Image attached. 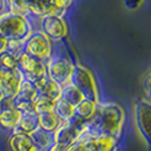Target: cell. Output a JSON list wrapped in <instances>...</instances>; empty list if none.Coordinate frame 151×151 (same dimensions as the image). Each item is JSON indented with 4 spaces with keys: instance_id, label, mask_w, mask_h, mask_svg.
Segmentation results:
<instances>
[{
    "instance_id": "cell-16",
    "label": "cell",
    "mask_w": 151,
    "mask_h": 151,
    "mask_svg": "<svg viewBox=\"0 0 151 151\" xmlns=\"http://www.w3.org/2000/svg\"><path fill=\"white\" fill-rule=\"evenodd\" d=\"M97 105H98V102L83 98L82 101L78 102L74 106V117L80 118V119L85 121V122H89L91 119V117L94 115V113H96Z\"/></svg>"
},
{
    "instance_id": "cell-33",
    "label": "cell",
    "mask_w": 151,
    "mask_h": 151,
    "mask_svg": "<svg viewBox=\"0 0 151 151\" xmlns=\"http://www.w3.org/2000/svg\"><path fill=\"white\" fill-rule=\"evenodd\" d=\"M5 47H7V40L3 39V37H0V52L5 50Z\"/></svg>"
},
{
    "instance_id": "cell-13",
    "label": "cell",
    "mask_w": 151,
    "mask_h": 151,
    "mask_svg": "<svg viewBox=\"0 0 151 151\" xmlns=\"http://www.w3.org/2000/svg\"><path fill=\"white\" fill-rule=\"evenodd\" d=\"M37 129H39V114H36L35 111H31V113H21L20 118H19L17 123H16V126L13 127L12 131L31 135Z\"/></svg>"
},
{
    "instance_id": "cell-34",
    "label": "cell",
    "mask_w": 151,
    "mask_h": 151,
    "mask_svg": "<svg viewBox=\"0 0 151 151\" xmlns=\"http://www.w3.org/2000/svg\"><path fill=\"white\" fill-rule=\"evenodd\" d=\"M27 151H42V150H40L39 147H36V146H35V145H33V146H32L31 149H29V150H27Z\"/></svg>"
},
{
    "instance_id": "cell-28",
    "label": "cell",
    "mask_w": 151,
    "mask_h": 151,
    "mask_svg": "<svg viewBox=\"0 0 151 151\" xmlns=\"http://www.w3.org/2000/svg\"><path fill=\"white\" fill-rule=\"evenodd\" d=\"M145 0H123V5L127 11H137L143 5Z\"/></svg>"
},
{
    "instance_id": "cell-32",
    "label": "cell",
    "mask_w": 151,
    "mask_h": 151,
    "mask_svg": "<svg viewBox=\"0 0 151 151\" xmlns=\"http://www.w3.org/2000/svg\"><path fill=\"white\" fill-rule=\"evenodd\" d=\"M66 149H68V147L61 146V145H57V143H53L47 151H66Z\"/></svg>"
},
{
    "instance_id": "cell-3",
    "label": "cell",
    "mask_w": 151,
    "mask_h": 151,
    "mask_svg": "<svg viewBox=\"0 0 151 151\" xmlns=\"http://www.w3.org/2000/svg\"><path fill=\"white\" fill-rule=\"evenodd\" d=\"M70 83H73L82 93L83 98H88L94 102H99L98 83H97L96 76L88 66L82 65L80 63H76L70 76Z\"/></svg>"
},
{
    "instance_id": "cell-29",
    "label": "cell",
    "mask_w": 151,
    "mask_h": 151,
    "mask_svg": "<svg viewBox=\"0 0 151 151\" xmlns=\"http://www.w3.org/2000/svg\"><path fill=\"white\" fill-rule=\"evenodd\" d=\"M9 107H15L13 106V98L4 97V96L0 94V113L5 109H9Z\"/></svg>"
},
{
    "instance_id": "cell-26",
    "label": "cell",
    "mask_w": 151,
    "mask_h": 151,
    "mask_svg": "<svg viewBox=\"0 0 151 151\" xmlns=\"http://www.w3.org/2000/svg\"><path fill=\"white\" fill-rule=\"evenodd\" d=\"M24 41L25 40H9V41H7L5 49L19 57L21 53H24Z\"/></svg>"
},
{
    "instance_id": "cell-22",
    "label": "cell",
    "mask_w": 151,
    "mask_h": 151,
    "mask_svg": "<svg viewBox=\"0 0 151 151\" xmlns=\"http://www.w3.org/2000/svg\"><path fill=\"white\" fill-rule=\"evenodd\" d=\"M49 13L64 16V13L72 7L73 0H44Z\"/></svg>"
},
{
    "instance_id": "cell-18",
    "label": "cell",
    "mask_w": 151,
    "mask_h": 151,
    "mask_svg": "<svg viewBox=\"0 0 151 151\" xmlns=\"http://www.w3.org/2000/svg\"><path fill=\"white\" fill-rule=\"evenodd\" d=\"M31 138L33 141V145L39 147L40 150L47 151L53 145V134L49 131H45L42 129H37L31 134Z\"/></svg>"
},
{
    "instance_id": "cell-30",
    "label": "cell",
    "mask_w": 151,
    "mask_h": 151,
    "mask_svg": "<svg viewBox=\"0 0 151 151\" xmlns=\"http://www.w3.org/2000/svg\"><path fill=\"white\" fill-rule=\"evenodd\" d=\"M66 151H86L85 142H83V139H82V138L77 139L74 143H72L70 146L66 149Z\"/></svg>"
},
{
    "instance_id": "cell-1",
    "label": "cell",
    "mask_w": 151,
    "mask_h": 151,
    "mask_svg": "<svg viewBox=\"0 0 151 151\" xmlns=\"http://www.w3.org/2000/svg\"><path fill=\"white\" fill-rule=\"evenodd\" d=\"M125 119V110L119 104L99 101L96 113L88 122L86 131L94 134H104L119 139L122 135Z\"/></svg>"
},
{
    "instance_id": "cell-25",
    "label": "cell",
    "mask_w": 151,
    "mask_h": 151,
    "mask_svg": "<svg viewBox=\"0 0 151 151\" xmlns=\"http://www.w3.org/2000/svg\"><path fill=\"white\" fill-rule=\"evenodd\" d=\"M0 69H17V56L7 49L0 52Z\"/></svg>"
},
{
    "instance_id": "cell-11",
    "label": "cell",
    "mask_w": 151,
    "mask_h": 151,
    "mask_svg": "<svg viewBox=\"0 0 151 151\" xmlns=\"http://www.w3.org/2000/svg\"><path fill=\"white\" fill-rule=\"evenodd\" d=\"M37 96L36 86L29 81L23 80L19 91L13 97V106L20 113H31L33 110V101Z\"/></svg>"
},
{
    "instance_id": "cell-20",
    "label": "cell",
    "mask_w": 151,
    "mask_h": 151,
    "mask_svg": "<svg viewBox=\"0 0 151 151\" xmlns=\"http://www.w3.org/2000/svg\"><path fill=\"white\" fill-rule=\"evenodd\" d=\"M20 115L21 113L16 107H9V109L3 110L0 113V126L3 129H7V130H13Z\"/></svg>"
},
{
    "instance_id": "cell-27",
    "label": "cell",
    "mask_w": 151,
    "mask_h": 151,
    "mask_svg": "<svg viewBox=\"0 0 151 151\" xmlns=\"http://www.w3.org/2000/svg\"><path fill=\"white\" fill-rule=\"evenodd\" d=\"M151 72L150 69H147L146 72H145V74L142 76L141 78V86L143 88V91H145V96H146L147 99L151 98Z\"/></svg>"
},
{
    "instance_id": "cell-12",
    "label": "cell",
    "mask_w": 151,
    "mask_h": 151,
    "mask_svg": "<svg viewBox=\"0 0 151 151\" xmlns=\"http://www.w3.org/2000/svg\"><path fill=\"white\" fill-rule=\"evenodd\" d=\"M21 81L23 77L17 69H0V94L13 98L17 94Z\"/></svg>"
},
{
    "instance_id": "cell-31",
    "label": "cell",
    "mask_w": 151,
    "mask_h": 151,
    "mask_svg": "<svg viewBox=\"0 0 151 151\" xmlns=\"http://www.w3.org/2000/svg\"><path fill=\"white\" fill-rule=\"evenodd\" d=\"M9 11V7H8V1L7 0H0V16L3 15V13L8 12Z\"/></svg>"
},
{
    "instance_id": "cell-15",
    "label": "cell",
    "mask_w": 151,
    "mask_h": 151,
    "mask_svg": "<svg viewBox=\"0 0 151 151\" xmlns=\"http://www.w3.org/2000/svg\"><path fill=\"white\" fill-rule=\"evenodd\" d=\"M8 146L11 151H27L33 146V141L28 134L12 131L8 138Z\"/></svg>"
},
{
    "instance_id": "cell-24",
    "label": "cell",
    "mask_w": 151,
    "mask_h": 151,
    "mask_svg": "<svg viewBox=\"0 0 151 151\" xmlns=\"http://www.w3.org/2000/svg\"><path fill=\"white\" fill-rule=\"evenodd\" d=\"M7 1L8 7H9V12L28 16V7L35 0H7Z\"/></svg>"
},
{
    "instance_id": "cell-9",
    "label": "cell",
    "mask_w": 151,
    "mask_h": 151,
    "mask_svg": "<svg viewBox=\"0 0 151 151\" xmlns=\"http://www.w3.org/2000/svg\"><path fill=\"white\" fill-rule=\"evenodd\" d=\"M150 117L151 104L150 99L142 98L134 104V125L141 138L147 146H150Z\"/></svg>"
},
{
    "instance_id": "cell-4",
    "label": "cell",
    "mask_w": 151,
    "mask_h": 151,
    "mask_svg": "<svg viewBox=\"0 0 151 151\" xmlns=\"http://www.w3.org/2000/svg\"><path fill=\"white\" fill-rule=\"evenodd\" d=\"M74 63L65 55L52 53L49 58L45 60V69L47 77L56 81L61 86L70 82V76L73 72Z\"/></svg>"
},
{
    "instance_id": "cell-21",
    "label": "cell",
    "mask_w": 151,
    "mask_h": 151,
    "mask_svg": "<svg viewBox=\"0 0 151 151\" xmlns=\"http://www.w3.org/2000/svg\"><path fill=\"white\" fill-rule=\"evenodd\" d=\"M53 111L58 115V118L61 121H69L70 118L74 117V106H72L70 104H68L63 98L56 99Z\"/></svg>"
},
{
    "instance_id": "cell-5",
    "label": "cell",
    "mask_w": 151,
    "mask_h": 151,
    "mask_svg": "<svg viewBox=\"0 0 151 151\" xmlns=\"http://www.w3.org/2000/svg\"><path fill=\"white\" fill-rule=\"evenodd\" d=\"M86 127H88V122L77 117L70 118L69 121H63L61 125L57 127V130L52 133L53 143L69 147L77 139L81 138V135L86 131Z\"/></svg>"
},
{
    "instance_id": "cell-14",
    "label": "cell",
    "mask_w": 151,
    "mask_h": 151,
    "mask_svg": "<svg viewBox=\"0 0 151 151\" xmlns=\"http://www.w3.org/2000/svg\"><path fill=\"white\" fill-rule=\"evenodd\" d=\"M36 91L40 96L48 97V98H52L56 101L61 97V85L47 77L36 85Z\"/></svg>"
},
{
    "instance_id": "cell-17",
    "label": "cell",
    "mask_w": 151,
    "mask_h": 151,
    "mask_svg": "<svg viewBox=\"0 0 151 151\" xmlns=\"http://www.w3.org/2000/svg\"><path fill=\"white\" fill-rule=\"evenodd\" d=\"M61 122L63 121L58 118V115L55 111L39 114V127L45 131H49V133H53V131L57 130V127L61 125Z\"/></svg>"
},
{
    "instance_id": "cell-10",
    "label": "cell",
    "mask_w": 151,
    "mask_h": 151,
    "mask_svg": "<svg viewBox=\"0 0 151 151\" xmlns=\"http://www.w3.org/2000/svg\"><path fill=\"white\" fill-rule=\"evenodd\" d=\"M81 138L85 142L86 151H118L119 139L113 137L85 131Z\"/></svg>"
},
{
    "instance_id": "cell-6",
    "label": "cell",
    "mask_w": 151,
    "mask_h": 151,
    "mask_svg": "<svg viewBox=\"0 0 151 151\" xmlns=\"http://www.w3.org/2000/svg\"><path fill=\"white\" fill-rule=\"evenodd\" d=\"M17 70L20 72L23 80L29 81L35 86L47 78V69L45 61L39 60L36 57L27 55L25 52L21 53L17 57Z\"/></svg>"
},
{
    "instance_id": "cell-2",
    "label": "cell",
    "mask_w": 151,
    "mask_h": 151,
    "mask_svg": "<svg viewBox=\"0 0 151 151\" xmlns=\"http://www.w3.org/2000/svg\"><path fill=\"white\" fill-rule=\"evenodd\" d=\"M33 32L31 20L25 15L5 12L0 16V37L9 40H25Z\"/></svg>"
},
{
    "instance_id": "cell-8",
    "label": "cell",
    "mask_w": 151,
    "mask_h": 151,
    "mask_svg": "<svg viewBox=\"0 0 151 151\" xmlns=\"http://www.w3.org/2000/svg\"><path fill=\"white\" fill-rule=\"evenodd\" d=\"M24 52L32 57L45 61L53 53L52 41L42 32L33 31L24 41Z\"/></svg>"
},
{
    "instance_id": "cell-7",
    "label": "cell",
    "mask_w": 151,
    "mask_h": 151,
    "mask_svg": "<svg viewBox=\"0 0 151 151\" xmlns=\"http://www.w3.org/2000/svg\"><path fill=\"white\" fill-rule=\"evenodd\" d=\"M39 20L40 32H42L52 42H60L68 37L69 28L64 16L48 13L39 17Z\"/></svg>"
},
{
    "instance_id": "cell-23",
    "label": "cell",
    "mask_w": 151,
    "mask_h": 151,
    "mask_svg": "<svg viewBox=\"0 0 151 151\" xmlns=\"http://www.w3.org/2000/svg\"><path fill=\"white\" fill-rule=\"evenodd\" d=\"M55 102H56L55 99L37 94L36 98H35V101H33L35 113H36V114H42V113L53 111V109H55Z\"/></svg>"
},
{
    "instance_id": "cell-19",
    "label": "cell",
    "mask_w": 151,
    "mask_h": 151,
    "mask_svg": "<svg viewBox=\"0 0 151 151\" xmlns=\"http://www.w3.org/2000/svg\"><path fill=\"white\" fill-rule=\"evenodd\" d=\"M60 98L65 99V101L68 102V104H70L72 106H76L78 102H81L83 99V96L73 83L68 82V83L61 86V97Z\"/></svg>"
}]
</instances>
